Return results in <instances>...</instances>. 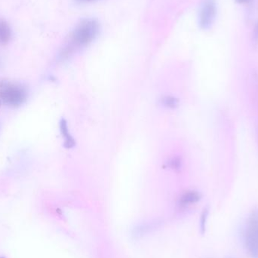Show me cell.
Wrapping results in <instances>:
<instances>
[{"mask_svg": "<svg viewBox=\"0 0 258 258\" xmlns=\"http://www.w3.org/2000/svg\"><path fill=\"white\" fill-rule=\"evenodd\" d=\"M28 92L22 84L15 82L0 83V101L11 107H19L27 101Z\"/></svg>", "mask_w": 258, "mask_h": 258, "instance_id": "obj_1", "label": "cell"}, {"mask_svg": "<svg viewBox=\"0 0 258 258\" xmlns=\"http://www.w3.org/2000/svg\"><path fill=\"white\" fill-rule=\"evenodd\" d=\"M99 31V26L95 20L83 21L74 30L72 35L73 42L78 46H84L95 39Z\"/></svg>", "mask_w": 258, "mask_h": 258, "instance_id": "obj_2", "label": "cell"}, {"mask_svg": "<svg viewBox=\"0 0 258 258\" xmlns=\"http://www.w3.org/2000/svg\"><path fill=\"white\" fill-rule=\"evenodd\" d=\"M245 245L248 254L258 258V210L252 212L245 233Z\"/></svg>", "mask_w": 258, "mask_h": 258, "instance_id": "obj_3", "label": "cell"}, {"mask_svg": "<svg viewBox=\"0 0 258 258\" xmlns=\"http://www.w3.org/2000/svg\"><path fill=\"white\" fill-rule=\"evenodd\" d=\"M217 6L215 0H204L200 11V25L203 30L212 27L216 18Z\"/></svg>", "mask_w": 258, "mask_h": 258, "instance_id": "obj_4", "label": "cell"}, {"mask_svg": "<svg viewBox=\"0 0 258 258\" xmlns=\"http://www.w3.org/2000/svg\"><path fill=\"white\" fill-rule=\"evenodd\" d=\"M162 224L160 221H151L137 224L132 229L131 234L132 238L135 239H142L143 237L150 234L155 230H159Z\"/></svg>", "mask_w": 258, "mask_h": 258, "instance_id": "obj_5", "label": "cell"}, {"mask_svg": "<svg viewBox=\"0 0 258 258\" xmlns=\"http://www.w3.org/2000/svg\"><path fill=\"white\" fill-rule=\"evenodd\" d=\"M202 195L196 190L186 191L184 194H182L177 201V206L179 208L188 207V206H192L199 203L201 200Z\"/></svg>", "mask_w": 258, "mask_h": 258, "instance_id": "obj_6", "label": "cell"}, {"mask_svg": "<svg viewBox=\"0 0 258 258\" xmlns=\"http://www.w3.org/2000/svg\"><path fill=\"white\" fill-rule=\"evenodd\" d=\"M59 127H60V133L63 138V146L66 148H74L76 145V141L70 132L66 119H61L59 122Z\"/></svg>", "mask_w": 258, "mask_h": 258, "instance_id": "obj_7", "label": "cell"}, {"mask_svg": "<svg viewBox=\"0 0 258 258\" xmlns=\"http://www.w3.org/2000/svg\"><path fill=\"white\" fill-rule=\"evenodd\" d=\"M12 38V30L8 23L0 19V44H7Z\"/></svg>", "mask_w": 258, "mask_h": 258, "instance_id": "obj_8", "label": "cell"}, {"mask_svg": "<svg viewBox=\"0 0 258 258\" xmlns=\"http://www.w3.org/2000/svg\"><path fill=\"white\" fill-rule=\"evenodd\" d=\"M160 103L165 108L175 109L178 107L179 100L172 95H165L161 98Z\"/></svg>", "mask_w": 258, "mask_h": 258, "instance_id": "obj_9", "label": "cell"}, {"mask_svg": "<svg viewBox=\"0 0 258 258\" xmlns=\"http://www.w3.org/2000/svg\"><path fill=\"white\" fill-rule=\"evenodd\" d=\"M167 166L174 171H178L182 166V161L179 156H175L170 158L167 162Z\"/></svg>", "mask_w": 258, "mask_h": 258, "instance_id": "obj_10", "label": "cell"}, {"mask_svg": "<svg viewBox=\"0 0 258 258\" xmlns=\"http://www.w3.org/2000/svg\"><path fill=\"white\" fill-rule=\"evenodd\" d=\"M208 215H209V211L205 209L200 218V230L202 233H204L206 231V222H207Z\"/></svg>", "mask_w": 258, "mask_h": 258, "instance_id": "obj_11", "label": "cell"}, {"mask_svg": "<svg viewBox=\"0 0 258 258\" xmlns=\"http://www.w3.org/2000/svg\"><path fill=\"white\" fill-rule=\"evenodd\" d=\"M252 42L254 45H257L258 44V21L256 23L255 26H254V30H253Z\"/></svg>", "mask_w": 258, "mask_h": 258, "instance_id": "obj_12", "label": "cell"}, {"mask_svg": "<svg viewBox=\"0 0 258 258\" xmlns=\"http://www.w3.org/2000/svg\"><path fill=\"white\" fill-rule=\"evenodd\" d=\"M0 107H1V101H0Z\"/></svg>", "mask_w": 258, "mask_h": 258, "instance_id": "obj_13", "label": "cell"}, {"mask_svg": "<svg viewBox=\"0 0 258 258\" xmlns=\"http://www.w3.org/2000/svg\"><path fill=\"white\" fill-rule=\"evenodd\" d=\"M87 1H92V0H87Z\"/></svg>", "mask_w": 258, "mask_h": 258, "instance_id": "obj_14", "label": "cell"}, {"mask_svg": "<svg viewBox=\"0 0 258 258\" xmlns=\"http://www.w3.org/2000/svg\"><path fill=\"white\" fill-rule=\"evenodd\" d=\"M0 258H5V257H0Z\"/></svg>", "mask_w": 258, "mask_h": 258, "instance_id": "obj_15", "label": "cell"}, {"mask_svg": "<svg viewBox=\"0 0 258 258\" xmlns=\"http://www.w3.org/2000/svg\"><path fill=\"white\" fill-rule=\"evenodd\" d=\"M241 1H242V0H241Z\"/></svg>", "mask_w": 258, "mask_h": 258, "instance_id": "obj_16", "label": "cell"}]
</instances>
